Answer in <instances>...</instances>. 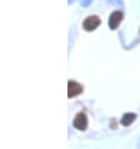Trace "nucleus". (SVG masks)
<instances>
[{"label": "nucleus", "mask_w": 140, "mask_h": 149, "mask_svg": "<svg viewBox=\"0 0 140 149\" xmlns=\"http://www.w3.org/2000/svg\"><path fill=\"white\" fill-rule=\"evenodd\" d=\"M100 23H101V20L99 16L96 15H90L88 16L85 20H84V23H83V28L85 29L86 31H93V30H95V29L100 25Z\"/></svg>", "instance_id": "f257e3e1"}, {"label": "nucleus", "mask_w": 140, "mask_h": 149, "mask_svg": "<svg viewBox=\"0 0 140 149\" xmlns=\"http://www.w3.org/2000/svg\"><path fill=\"white\" fill-rule=\"evenodd\" d=\"M74 128H76L78 130H85L86 127H88V118H86L85 113H78L75 115V119H74Z\"/></svg>", "instance_id": "f03ea898"}, {"label": "nucleus", "mask_w": 140, "mask_h": 149, "mask_svg": "<svg viewBox=\"0 0 140 149\" xmlns=\"http://www.w3.org/2000/svg\"><path fill=\"white\" fill-rule=\"evenodd\" d=\"M81 93H83V85H80L79 83H76V81L69 80V83H68V97L74 98Z\"/></svg>", "instance_id": "7ed1b4c3"}, {"label": "nucleus", "mask_w": 140, "mask_h": 149, "mask_svg": "<svg viewBox=\"0 0 140 149\" xmlns=\"http://www.w3.org/2000/svg\"><path fill=\"white\" fill-rule=\"evenodd\" d=\"M123 18H124V15H123L121 11H114V13H112V15H110V18H109V26H110V29H113V30L118 29L119 24L121 23Z\"/></svg>", "instance_id": "20e7f679"}, {"label": "nucleus", "mask_w": 140, "mask_h": 149, "mask_svg": "<svg viewBox=\"0 0 140 149\" xmlns=\"http://www.w3.org/2000/svg\"><path fill=\"white\" fill-rule=\"evenodd\" d=\"M135 118H137V114H134V113H126V114L123 115V118H121V124H123L124 127L130 125V124L135 120Z\"/></svg>", "instance_id": "39448f33"}]
</instances>
